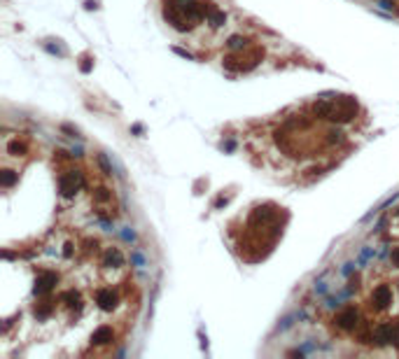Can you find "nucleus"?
<instances>
[{"label": "nucleus", "instance_id": "obj_2", "mask_svg": "<svg viewBox=\"0 0 399 359\" xmlns=\"http://www.w3.org/2000/svg\"><path fill=\"white\" fill-rule=\"evenodd\" d=\"M332 112H334V100H329V98H318L310 103V114L315 119H329Z\"/></svg>", "mask_w": 399, "mask_h": 359}, {"label": "nucleus", "instance_id": "obj_13", "mask_svg": "<svg viewBox=\"0 0 399 359\" xmlns=\"http://www.w3.org/2000/svg\"><path fill=\"white\" fill-rule=\"evenodd\" d=\"M98 166L103 168V173H105V175H112V168H110V163H107L105 154H98Z\"/></svg>", "mask_w": 399, "mask_h": 359}, {"label": "nucleus", "instance_id": "obj_1", "mask_svg": "<svg viewBox=\"0 0 399 359\" xmlns=\"http://www.w3.org/2000/svg\"><path fill=\"white\" fill-rule=\"evenodd\" d=\"M359 322V315L357 310L352 308V306H348V308H343L339 315L334 317V324L339 326V329H343V331H350V329H355Z\"/></svg>", "mask_w": 399, "mask_h": 359}, {"label": "nucleus", "instance_id": "obj_8", "mask_svg": "<svg viewBox=\"0 0 399 359\" xmlns=\"http://www.w3.org/2000/svg\"><path fill=\"white\" fill-rule=\"evenodd\" d=\"M16 180H19V173L9 171V168H7V171H2V173H0V184H2L5 189L12 187V184H14Z\"/></svg>", "mask_w": 399, "mask_h": 359}, {"label": "nucleus", "instance_id": "obj_3", "mask_svg": "<svg viewBox=\"0 0 399 359\" xmlns=\"http://www.w3.org/2000/svg\"><path fill=\"white\" fill-rule=\"evenodd\" d=\"M96 303L100 310H114L117 308V294L110 287H100L96 292Z\"/></svg>", "mask_w": 399, "mask_h": 359}, {"label": "nucleus", "instance_id": "obj_5", "mask_svg": "<svg viewBox=\"0 0 399 359\" xmlns=\"http://www.w3.org/2000/svg\"><path fill=\"white\" fill-rule=\"evenodd\" d=\"M371 299H374V303L378 308H388L392 303V287L390 285H378L374 289V294H371Z\"/></svg>", "mask_w": 399, "mask_h": 359}, {"label": "nucleus", "instance_id": "obj_14", "mask_svg": "<svg viewBox=\"0 0 399 359\" xmlns=\"http://www.w3.org/2000/svg\"><path fill=\"white\" fill-rule=\"evenodd\" d=\"M392 264H395V266H399V247H397V250H392Z\"/></svg>", "mask_w": 399, "mask_h": 359}, {"label": "nucleus", "instance_id": "obj_16", "mask_svg": "<svg viewBox=\"0 0 399 359\" xmlns=\"http://www.w3.org/2000/svg\"><path fill=\"white\" fill-rule=\"evenodd\" d=\"M175 51H178L180 56H185V58H192V54H189V51H185V49H175Z\"/></svg>", "mask_w": 399, "mask_h": 359}, {"label": "nucleus", "instance_id": "obj_17", "mask_svg": "<svg viewBox=\"0 0 399 359\" xmlns=\"http://www.w3.org/2000/svg\"><path fill=\"white\" fill-rule=\"evenodd\" d=\"M397 215H399V210H397Z\"/></svg>", "mask_w": 399, "mask_h": 359}, {"label": "nucleus", "instance_id": "obj_9", "mask_svg": "<svg viewBox=\"0 0 399 359\" xmlns=\"http://www.w3.org/2000/svg\"><path fill=\"white\" fill-rule=\"evenodd\" d=\"M94 201H98V203H110L112 201V191L105 187H98L96 191H94Z\"/></svg>", "mask_w": 399, "mask_h": 359}, {"label": "nucleus", "instance_id": "obj_11", "mask_svg": "<svg viewBox=\"0 0 399 359\" xmlns=\"http://www.w3.org/2000/svg\"><path fill=\"white\" fill-rule=\"evenodd\" d=\"M227 47L231 49V51H238V49H245V38H238V35H234V38H229Z\"/></svg>", "mask_w": 399, "mask_h": 359}, {"label": "nucleus", "instance_id": "obj_6", "mask_svg": "<svg viewBox=\"0 0 399 359\" xmlns=\"http://www.w3.org/2000/svg\"><path fill=\"white\" fill-rule=\"evenodd\" d=\"M114 334H112V326L110 324H103V326H98L96 331L91 334V343L94 345H105V343H112Z\"/></svg>", "mask_w": 399, "mask_h": 359}, {"label": "nucleus", "instance_id": "obj_15", "mask_svg": "<svg viewBox=\"0 0 399 359\" xmlns=\"http://www.w3.org/2000/svg\"><path fill=\"white\" fill-rule=\"evenodd\" d=\"M80 70H82V73H89V70H91V63H89V61H84V63L80 65Z\"/></svg>", "mask_w": 399, "mask_h": 359}, {"label": "nucleus", "instance_id": "obj_12", "mask_svg": "<svg viewBox=\"0 0 399 359\" xmlns=\"http://www.w3.org/2000/svg\"><path fill=\"white\" fill-rule=\"evenodd\" d=\"M49 313H51V303H42V306L35 308V315H38V317H47Z\"/></svg>", "mask_w": 399, "mask_h": 359}, {"label": "nucleus", "instance_id": "obj_4", "mask_svg": "<svg viewBox=\"0 0 399 359\" xmlns=\"http://www.w3.org/2000/svg\"><path fill=\"white\" fill-rule=\"evenodd\" d=\"M56 273H51V270H42L40 275H38V282H35V294H47L54 289V285H56Z\"/></svg>", "mask_w": 399, "mask_h": 359}, {"label": "nucleus", "instance_id": "obj_10", "mask_svg": "<svg viewBox=\"0 0 399 359\" xmlns=\"http://www.w3.org/2000/svg\"><path fill=\"white\" fill-rule=\"evenodd\" d=\"M24 152H26V145H24V142H19V140H9V145H7V154L19 156V154H24Z\"/></svg>", "mask_w": 399, "mask_h": 359}, {"label": "nucleus", "instance_id": "obj_7", "mask_svg": "<svg viewBox=\"0 0 399 359\" xmlns=\"http://www.w3.org/2000/svg\"><path fill=\"white\" fill-rule=\"evenodd\" d=\"M103 261H105V266H110V269H122V266H124L122 250H119V247H107Z\"/></svg>", "mask_w": 399, "mask_h": 359}]
</instances>
